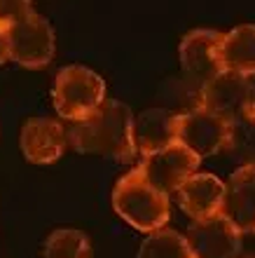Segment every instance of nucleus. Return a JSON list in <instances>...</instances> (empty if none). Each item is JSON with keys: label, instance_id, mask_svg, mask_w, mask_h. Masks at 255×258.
<instances>
[{"label": "nucleus", "instance_id": "nucleus-17", "mask_svg": "<svg viewBox=\"0 0 255 258\" xmlns=\"http://www.w3.org/2000/svg\"><path fill=\"white\" fill-rule=\"evenodd\" d=\"M241 164H255V122L250 117H239L232 122L227 148Z\"/></svg>", "mask_w": 255, "mask_h": 258}, {"label": "nucleus", "instance_id": "nucleus-21", "mask_svg": "<svg viewBox=\"0 0 255 258\" xmlns=\"http://www.w3.org/2000/svg\"><path fill=\"white\" fill-rule=\"evenodd\" d=\"M246 258H250V256H246Z\"/></svg>", "mask_w": 255, "mask_h": 258}, {"label": "nucleus", "instance_id": "nucleus-7", "mask_svg": "<svg viewBox=\"0 0 255 258\" xmlns=\"http://www.w3.org/2000/svg\"><path fill=\"white\" fill-rule=\"evenodd\" d=\"M199 162L202 160L192 150H188L185 146L176 141L166 148L143 155V162L138 164V169L143 171V176L148 178L154 188L171 195L181 188L185 178H190L199 169Z\"/></svg>", "mask_w": 255, "mask_h": 258}, {"label": "nucleus", "instance_id": "nucleus-16", "mask_svg": "<svg viewBox=\"0 0 255 258\" xmlns=\"http://www.w3.org/2000/svg\"><path fill=\"white\" fill-rule=\"evenodd\" d=\"M42 258H92V242L82 230L61 228L47 237Z\"/></svg>", "mask_w": 255, "mask_h": 258}, {"label": "nucleus", "instance_id": "nucleus-12", "mask_svg": "<svg viewBox=\"0 0 255 258\" xmlns=\"http://www.w3.org/2000/svg\"><path fill=\"white\" fill-rule=\"evenodd\" d=\"M181 209L188 214L192 221L197 218H208L222 211V200H225V183L218 176L208 171H195L190 178L183 181V185L176 190Z\"/></svg>", "mask_w": 255, "mask_h": 258}, {"label": "nucleus", "instance_id": "nucleus-14", "mask_svg": "<svg viewBox=\"0 0 255 258\" xmlns=\"http://www.w3.org/2000/svg\"><path fill=\"white\" fill-rule=\"evenodd\" d=\"M222 71L255 75V24H241L225 33L220 47Z\"/></svg>", "mask_w": 255, "mask_h": 258}, {"label": "nucleus", "instance_id": "nucleus-6", "mask_svg": "<svg viewBox=\"0 0 255 258\" xmlns=\"http://www.w3.org/2000/svg\"><path fill=\"white\" fill-rule=\"evenodd\" d=\"M250 92H253V82L248 75L234 73V71H220L215 78H211L199 87L197 106L225 117L227 122H234L246 115Z\"/></svg>", "mask_w": 255, "mask_h": 258}, {"label": "nucleus", "instance_id": "nucleus-20", "mask_svg": "<svg viewBox=\"0 0 255 258\" xmlns=\"http://www.w3.org/2000/svg\"><path fill=\"white\" fill-rule=\"evenodd\" d=\"M246 117H250L255 122V85H253V92H250V99H248V108H246Z\"/></svg>", "mask_w": 255, "mask_h": 258}, {"label": "nucleus", "instance_id": "nucleus-11", "mask_svg": "<svg viewBox=\"0 0 255 258\" xmlns=\"http://www.w3.org/2000/svg\"><path fill=\"white\" fill-rule=\"evenodd\" d=\"M222 216L241 235L255 232V164H241L225 185Z\"/></svg>", "mask_w": 255, "mask_h": 258}, {"label": "nucleus", "instance_id": "nucleus-3", "mask_svg": "<svg viewBox=\"0 0 255 258\" xmlns=\"http://www.w3.org/2000/svg\"><path fill=\"white\" fill-rule=\"evenodd\" d=\"M52 96L54 110L63 122H80L103 103L106 82L87 66H66L56 75Z\"/></svg>", "mask_w": 255, "mask_h": 258}, {"label": "nucleus", "instance_id": "nucleus-1", "mask_svg": "<svg viewBox=\"0 0 255 258\" xmlns=\"http://www.w3.org/2000/svg\"><path fill=\"white\" fill-rule=\"evenodd\" d=\"M68 146L84 155H101L117 162H131L138 150L134 141V113L124 101L103 103L80 122H66Z\"/></svg>", "mask_w": 255, "mask_h": 258}, {"label": "nucleus", "instance_id": "nucleus-18", "mask_svg": "<svg viewBox=\"0 0 255 258\" xmlns=\"http://www.w3.org/2000/svg\"><path fill=\"white\" fill-rule=\"evenodd\" d=\"M31 12H33L31 0H0V28L7 31Z\"/></svg>", "mask_w": 255, "mask_h": 258}, {"label": "nucleus", "instance_id": "nucleus-2", "mask_svg": "<svg viewBox=\"0 0 255 258\" xmlns=\"http://www.w3.org/2000/svg\"><path fill=\"white\" fill-rule=\"evenodd\" d=\"M113 209L127 221L131 228L141 232L159 230L171 218L168 195L154 188L143 171L136 167L115 183L113 188Z\"/></svg>", "mask_w": 255, "mask_h": 258}, {"label": "nucleus", "instance_id": "nucleus-8", "mask_svg": "<svg viewBox=\"0 0 255 258\" xmlns=\"http://www.w3.org/2000/svg\"><path fill=\"white\" fill-rule=\"evenodd\" d=\"M222 38H225V33L208 31V28L190 31L183 38L181 49H178L181 66L183 73L197 85V92H199L204 82H208L222 71V61H220Z\"/></svg>", "mask_w": 255, "mask_h": 258}, {"label": "nucleus", "instance_id": "nucleus-10", "mask_svg": "<svg viewBox=\"0 0 255 258\" xmlns=\"http://www.w3.org/2000/svg\"><path fill=\"white\" fill-rule=\"evenodd\" d=\"M19 146L31 164L56 162L68 146L66 122L61 117H31L21 129Z\"/></svg>", "mask_w": 255, "mask_h": 258}, {"label": "nucleus", "instance_id": "nucleus-4", "mask_svg": "<svg viewBox=\"0 0 255 258\" xmlns=\"http://www.w3.org/2000/svg\"><path fill=\"white\" fill-rule=\"evenodd\" d=\"M229 134H232V122L202 106L178 113L176 117V141L192 150L199 160L222 153L229 143Z\"/></svg>", "mask_w": 255, "mask_h": 258}, {"label": "nucleus", "instance_id": "nucleus-13", "mask_svg": "<svg viewBox=\"0 0 255 258\" xmlns=\"http://www.w3.org/2000/svg\"><path fill=\"white\" fill-rule=\"evenodd\" d=\"M176 117L168 108H148L134 115V141L138 155H148L176 143Z\"/></svg>", "mask_w": 255, "mask_h": 258}, {"label": "nucleus", "instance_id": "nucleus-5", "mask_svg": "<svg viewBox=\"0 0 255 258\" xmlns=\"http://www.w3.org/2000/svg\"><path fill=\"white\" fill-rule=\"evenodd\" d=\"M7 42H10V59L28 71L45 68L54 59L56 49L52 24L35 12L7 28Z\"/></svg>", "mask_w": 255, "mask_h": 258}, {"label": "nucleus", "instance_id": "nucleus-15", "mask_svg": "<svg viewBox=\"0 0 255 258\" xmlns=\"http://www.w3.org/2000/svg\"><path fill=\"white\" fill-rule=\"evenodd\" d=\"M136 258H192V251L188 237L164 225L159 230L148 232Z\"/></svg>", "mask_w": 255, "mask_h": 258}, {"label": "nucleus", "instance_id": "nucleus-19", "mask_svg": "<svg viewBox=\"0 0 255 258\" xmlns=\"http://www.w3.org/2000/svg\"><path fill=\"white\" fill-rule=\"evenodd\" d=\"M10 61V42H7V31L0 28V63Z\"/></svg>", "mask_w": 255, "mask_h": 258}, {"label": "nucleus", "instance_id": "nucleus-9", "mask_svg": "<svg viewBox=\"0 0 255 258\" xmlns=\"http://www.w3.org/2000/svg\"><path fill=\"white\" fill-rule=\"evenodd\" d=\"M188 244L192 258H239L241 232L229 223L227 216L215 214V216L192 221Z\"/></svg>", "mask_w": 255, "mask_h": 258}]
</instances>
